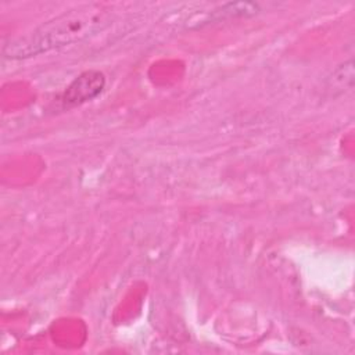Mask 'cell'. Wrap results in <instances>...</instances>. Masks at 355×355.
Masks as SVG:
<instances>
[{"instance_id": "7a4b0ae2", "label": "cell", "mask_w": 355, "mask_h": 355, "mask_svg": "<svg viewBox=\"0 0 355 355\" xmlns=\"http://www.w3.org/2000/svg\"><path fill=\"white\" fill-rule=\"evenodd\" d=\"M105 86V76L100 71H86L76 76L62 94V105L65 108L80 105L96 98Z\"/></svg>"}, {"instance_id": "6da1fadb", "label": "cell", "mask_w": 355, "mask_h": 355, "mask_svg": "<svg viewBox=\"0 0 355 355\" xmlns=\"http://www.w3.org/2000/svg\"><path fill=\"white\" fill-rule=\"evenodd\" d=\"M110 14L100 6H83L43 22L33 31L8 40L3 55L22 60L83 40L105 28Z\"/></svg>"}]
</instances>
